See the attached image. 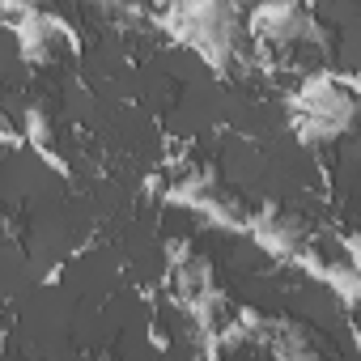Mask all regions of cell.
I'll use <instances>...</instances> for the list:
<instances>
[{"instance_id": "cell-1", "label": "cell", "mask_w": 361, "mask_h": 361, "mask_svg": "<svg viewBox=\"0 0 361 361\" xmlns=\"http://www.w3.org/2000/svg\"><path fill=\"white\" fill-rule=\"evenodd\" d=\"M310 5L306 0H264L251 9V39L264 47H293L306 43Z\"/></svg>"}, {"instance_id": "cell-2", "label": "cell", "mask_w": 361, "mask_h": 361, "mask_svg": "<svg viewBox=\"0 0 361 361\" xmlns=\"http://www.w3.org/2000/svg\"><path fill=\"white\" fill-rule=\"evenodd\" d=\"M251 234L268 255H285V259H293L306 247V221L293 213H281V204H264L251 221Z\"/></svg>"}, {"instance_id": "cell-3", "label": "cell", "mask_w": 361, "mask_h": 361, "mask_svg": "<svg viewBox=\"0 0 361 361\" xmlns=\"http://www.w3.org/2000/svg\"><path fill=\"white\" fill-rule=\"evenodd\" d=\"M26 140H30L35 149H51L56 132H51V119H47V111H39V106H30V111H26Z\"/></svg>"}, {"instance_id": "cell-4", "label": "cell", "mask_w": 361, "mask_h": 361, "mask_svg": "<svg viewBox=\"0 0 361 361\" xmlns=\"http://www.w3.org/2000/svg\"><path fill=\"white\" fill-rule=\"evenodd\" d=\"M340 81H344V85H348V90H353V94H357V98H361V73H344V77H340Z\"/></svg>"}, {"instance_id": "cell-5", "label": "cell", "mask_w": 361, "mask_h": 361, "mask_svg": "<svg viewBox=\"0 0 361 361\" xmlns=\"http://www.w3.org/2000/svg\"><path fill=\"white\" fill-rule=\"evenodd\" d=\"M5 145H9V149H18V145H22V136H18L13 128H5Z\"/></svg>"}, {"instance_id": "cell-6", "label": "cell", "mask_w": 361, "mask_h": 361, "mask_svg": "<svg viewBox=\"0 0 361 361\" xmlns=\"http://www.w3.org/2000/svg\"><path fill=\"white\" fill-rule=\"evenodd\" d=\"M353 336H357V348H361V323H353Z\"/></svg>"}]
</instances>
